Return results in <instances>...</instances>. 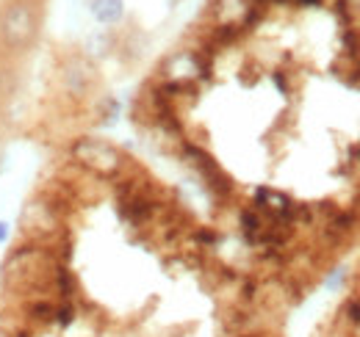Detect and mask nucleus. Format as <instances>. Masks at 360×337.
I'll return each instance as SVG.
<instances>
[{"mask_svg":"<svg viewBox=\"0 0 360 337\" xmlns=\"http://www.w3.org/2000/svg\"><path fill=\"white\" fill-rule=\"evenodd\" d=\"M314 337H360V263L344 282L338 304L316 326Z\"/></svg>","mask_w":360,"mask_h":337,"instance_id":"3","label":"nucleus"},{"mask_svg":"<svg viewBox=\"0 0 360 337\" xmlns=\"http://www.w3.org/2000/svg\"><path fill=\"white\" fill-rule=\"evenodd\" d=\"M347 6H349V11L355 14V17H360V0H344Z\"/></svg>","mask_w":360,"mask_h":337,"instance_id":"9","label":"nucleus"},{"mask_svg":"<svg viewBox=\"0 0 360 337\" xmlns=\"http://www.w3.org/2000/svg\"><path fill=\"white\" fill-rule=\"evenodd\" d=\"M128 158L131 155L125 150L97 136H81L70 144V161L97 180H111L114 174H120L122 166L128 164Z\"/></svg>","mask_w":360,"mask_h":337,"instance_id":"2","label":"nucleus"},{"mask_svg":"<svg viewBox=\"0 0 360 337\" xmlns=\"http://www.w3.org/2000/svg\"><path fill=\"white\" fill-rule=\"evenodd\" d=\"M8 86H11V64H8V58L0 53V97H6Z\"/></svg>","mask_w":360,"mask_h":337,"instance_id":"6","label":"nucleus"},{"mask_svg":"<svg viewBox=\"0 0 360 337\" xmlns=\"http://www.w3.org/2000/svg\"><path fill=\"white\" fill-rule=\"evenodd\" d=\"M11 241V224L8 221H0V246H6Z\"/></svg>","mask_w":360,"mask_h":337,"instance_id":"7","label":"nucleus"},{"mask_svg":"<svg viewBox=\"0 0 360 337\" xmlns=\"http://www.w3.org/2000/svg\"><path fill=\"white\" fill-rule=\"evenodd\" d=\"M42 0H3L0 3V53L14 61L25 58L42 37Z\"/></svg>","mask_w":360,"mask_h":337,"instance_id":"1","label":"nucleus"},{"mask_svg":"<svg viewBox=\"0 0 360 337\" xmlns=\"http://www.w3.org/2000/svg\"><path fill=\"white\" fill-rule=\"evenodd\" d=\"M294 6H300V8H314V6H321V0H294Z\"/></svg>","mask_w":360,"mask_h":337,"instance_id":"8","label":"nucleus"},{"mask_svg":"<svg viewBox=\"0 0 360 337\" xmlns=\"http://www.w3.org/2000/svg\"><path fill=\"white\" fill-rule=\"evenodd\" d=\"M250 3H255V6H269V0H250Z\"/></svg>","mask_w":360,"mask_h":337,"instance_id":"10","label":"nucleus"},{"mask_svg":"<svg viewBox=\"0 0 360 337\" xmlns=\"http://www.w3.org/2000/svg\"><path fill=\"white\" fill-rule=\"evenodd\" d=\"M61 88L67 97L72 100H84L89 97L97 86V70L84 53H70L61 64Z\"/></svg>","mask_w":360,"mask_h":337,"instance_id":"4","label":"nucleus"},{"mask_svg":"<svg viewBox=\"0 0 360 337\" xmlns=\"http://www.w3.org/2000/svg\"><path fill=\"white\" fill-rule=\"evenodd\" d=\"M89 11L100 25H117L125 17V0H89Z\"/></svg>","mask_w":360,"mask_h":337,"instance_id":"5","label":"nucleus"}]
</instances>
